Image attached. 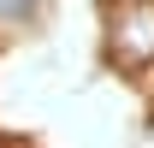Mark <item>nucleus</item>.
<instances>
[{
    "label": "nucleus",
    "mask_w": 154,
    "mask_h": 148,
    "mask_svg": "<svg viewBox=\"0 0 154 148\" xmlns=\"http://www.w3.org/2000/svg\"><path fill=\"white\" fill-rule=\"evenodd\" d=\"M113 54L131 59V65L154 59V6H131V12H119V24H113Z\"/></svg>",
    "instance_id": "nucleus-1"
},
{
    "label": "nucleus",
    "mask_w": 154,
    "mask_h": 148,
    "mask_svg": "<svg viewBox=\"0 0 154 148\" xmlns=\"http://www.w3.org/2000/svg\"><path fill=\"white\" fill-rule=\"evenodd\" d=\"M131 6H136V0H131Z\"/></svg>",
    "instance_id": "nucleus-2"
}]
</instances>
